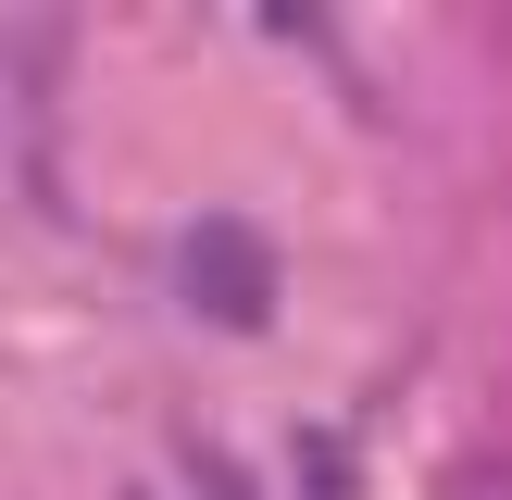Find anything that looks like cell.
Listing matches in <instances>:
<instances>
[{"instance_id":"3","label":"cell","mask_w":512,"mask_h":500,"mask_svg":"<svg viewBox=\"0 0 512 500\" xmlns=\"http://www.w3.org/2000/svg\"><path fill=\"white\" fill-rule=\"evenodd\" d=\"M125 500H150V488H125Z\"/></svg>"},{"instance_id":"1","label":"cell","mask_w":512,"mask_h":500,"mask_svg":"<svg viewBox=\"0 0 512 500\" xmlns=\"http://www.w3.org/2000/svg\"><path fill=\"white\" fill-rule=\"evenodd\" d=\"M175 275H188V300H200L213 325H238V338H263V325H275V250H263V225L200 213L188 250H175Z\"/></svg>"},{"instance_id":"2","label":"cell","mask_w":512,"mask_h":500,"mask_svg":"<svg viewBox=\"0 0 512 500\" xmlns=\"http://www.w3.org/2000/svg\"><path fill=\"white\" fill-rule=\"evenodd\" d=\"M188 488H200V500H263V488H250V475L213 450V438H188Z\"/></svg>"}]
</instances>
